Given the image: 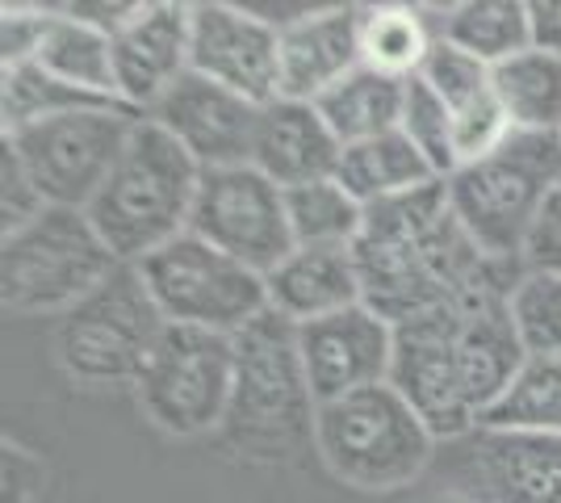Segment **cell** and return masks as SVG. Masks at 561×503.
Masks as SVG:
<instances>
[{"mask_svg":"<svg viewBox=\"0 0 561 503\" xmlns=\"http://www.w3.org/2000/svg\"><path fill=\"white\" fill-rule=\"evenodd\" d=\"M294 248H356L369 206H360L335 176L285 190Z\"/></svg>","mask_w":561,"mask_h":503,"instance_id":"27","label":"cell"},{"mask_svg":"<svg viewBox=\"0 0 561 503\" xmlns=\"http://www.w3.org/2000/svg\"><path fill=\"white\" fill-rule=\"evenodd\" d=\"M420 4H365V68L415 80L440 30Z\"/></svg>","mask_w":561,"mask_h":503,"instance_id":"26","label":"cell"},{"mask_svg":"<svg viewBox=\"0 0 561 503\" xmlns=\"http://www.w3.org/2000/svg\"><path fill=\"white\" fill-rule=\"evenodd\" d=\"M519 268L524 273H561V176L558 185L549 190V197H545L528 240H524Z\"/></svg>","mask_w":561,"mask_h":503,"instance_id":"35","label":"cell"},{"mask_svg":"<svg viewBox=\"0 0 561 503\" xmlns=\"http://www.w3.org/2000/svg\"><path fill=\"white\" fill-rule=\"evenodd\" d=\"M260 110L264 105H256V101L231 93L206 76L185 72L147 118L164 126L206 172V168L252 164Z\"/></svg>","mask_w":561,"mask_h":503,"instance_id":"15","label":"cell"},{"mask_svg":"<svg viewBox=\"0 0 561 503\" xmlns=\"http://www.w3.org/2000/svg\"><path fill=\"white\" fill-rule=\"evenodd\" d=\"M314 454L331 479L365 495H402L436 457V436L390 382L319 403Z\"/></svg>","mask_w":561,"mask_h":503,"instance_id":"4","label":"cell"},{"mask_svg":"<svg viewBox=\"0 0 561 503\" xmlns=\"http://www.w3.org/2000/svg\"><path fill=\"white\" fill-rule=\"evenodd\" d=\"M55 22L50 4H4V22H0V55L4 68H25L38 59V50L47 43V30Z\"/></svg>","mask_w":561,"mask_h":503,"instance_id":"34","label":"cell"},{"mask_svg":"<svg viewBox=\"0 0 561 503\" xmlns=\"http://www.w3.org/2000/svg\"><path fill=\"white\" fill-rule=\"evenodd\" d=\"M528 30L533 47L561 59V0H528Z\"/></svg>","mask_w":561,"mask_h":503,"instance_id":"37","label":"cell"},{"mask_svg":"<svg viewBox=\"0 0 561 503\" xmlns=\"http://www.w3.org/2000/svg\"><path fill=\"white\" fill-rule=\"evenodd\" d=\"M43 482H47V466L18 441H4V503L43 500V491H47Z\"/></svg>","mask_w":561,"mask_h":503,"instance_id":"36","label":"cell"},{"mask_svg":"<svg viewBox=\"0 0 561 503\" xmlns=\"http://www.w3.org/2000/svg\"><path fill=\"white\" fill-rule=\"evenodd\" d=\"M234 386V335L164 323L135 378L139 411L176 441L218 436Z\"/></svg>","mask_w":561,"mask_h":503,"instance_id":"8","label":"cell"},{"mask_svg":"<svg viewBox=\"0 0 561 503\" xmlns=\"http://www.w3.org/2000/svg\"><path fill=\"white\" fill-rule=\"evenodd\" d=\"M402 135L423 151V160L448 181L457 172V147H453V114L440 96L423 84L420 76L407 84V110H402Z\"/></svg>","mask_w":561,"mask_h":503,"instance_id":"32","label":"cell"},{"mask_svg":"<svg viewBox=\"0 0 561 503\" xmlns=\"http://www.w3.org/2000/svg\"><path fill=\"white\" fill-rule=\"evenodd\" d=\"M561 176V139L553 135H512L478 164L457 168L445 181L453 218L461 222L478 252L491 261L519 264L524 240L540 206Z\"/></svg>","mask_w":561,"mask_h":503,"instance_id":"5","label":"cell"},{"mask_svg":"<svg viewBox=\"0 0 561 503\" xmlns=\"http://www.w3.org/2000/svg\"><path fill=\"white\" fill-rule=\"evenodd\" d=\"M164 323L202 328V332L239 335L260 315H268V282L264 273L218 252L214 243L185 231L181 240L160 248L139 264Z\"/></svg>","mask_w":561,"mask_h":503,"instance_id":"9","label":"cell"},{"mask_svg":"<svg viewBox=\"0 0 561 503\" xmlns=\"http://www.w3.org/2000/svg\"><path fill=\"white\" fill-rule=\"evenodd\" d=\"M466 491L482 503H561V436L473 428Z\"/></svg>","mask_w":561,"mask_h":503,"instance_id":"18","label":"cell"},{"mask_svg":"<svg viewBox=\"0 0 561 503\" xmlns=\"http://www.w3.org/2000/svg\"><path fill=\"white\" fill-rule=\"evenodd\" d=\"M365 68V4L302 9L280 22V96L319 101Z\"/></svg>","mask_w":561,"mask_h":503,"instance_id":"17","label":"cell"},{"mask_svg":"<svg viewBox=\"0 0 561 503\" xmlns=\"http://www.w3.org/2000/svg\"><path fill=\"white\" fill-rule=\"evenodd\" d=\"M407 84L398 76L374 72V68H356L348 80H340L328 96H319V114L328 118L335 139L344 147L369 144L381 135L402 130V110H407Z\"/></svg>","mask_w":561,"mask_h":503,"instance_id":"23","label":"cell"},{"mask_svg":"<svg viewBox=\"0 0 561 503\" xmlns=\"http://www.w3.org/2000/svg\"><path fill=\"white\" fill-rule=\"evenodd\" d=\"M461 307L427 311L420 319L394 323V369L390 386L420 411L436 441H466L478 428L469 408L466 378H461V348H457Z\"/></svg>","mask_w":561,"mask_h":503,"instance_id":"12","label":"cell"},{"mask_svg":"<svg viewBox=\"0 0 561 503\" xmlns=\"http://www.w3.org/2000/svg\"><path fill=\"white\" fill-rule=\"evenodd\" d=\"M76 110H110V101L71 89V84L55 80L50 72H43L38 64L4 68V80H0L4 130H18V126H30V122L43 118H59V114H76Z\"/></svg>","mask_w":561,"mask_h":503,"instance_id":"29","label":"cell"},{"mask_svg":"<svg viewBox=\"0 0 561 503\" xmlns=\"http://www.w3.org/2000/svg\"><path fill=\"white\" fill-rule=\"evenodd\" d=\"M436 30H440L445 43L461 47L486 68H499L512 55L533 47L524 0H466V4H453L436 22Z\"/></svg>","mask_w":561,"mask_h":503,"instance_id":"25","label":"cell"},{"mask_svg":"<svg viewBox=\"0 0 561 503\" xmlns=\"http://www.w3.org/2000/svg\"><path fill=\"white\" fill-rule=\"evenodd\" d=\"M47 210V197L34 185V176L25 172L18 151L9 144H0V222H4V240L25 231L30 222H38Z\"/></svg>","mask_w":561,"mask_h":503,"instance_id":"33","label":"cell"},{"mask_svg":"<svg viewBox=\"0 0 561 503\" xmlns=\"http://www.w3.org/2000/svg\"><path fill=\"white\" fill-rule=\"evenodd\" d=\"M314 415L319 399L306 382L298 323L260 315L234 335V386L218 445L252 466H298L314 454Z\"/></svg>","mask_w":561,"mask_h":503,"instance_id":"2","label":"cell"},{"mask_svg":"<svg viewBox=\"0 0 561 503\" xmlns=\"http://www.w3.org/2000/svg\"><path fill=\"white\" fill-rule=\"evenodd\" d=\"M335 181L360 202V206H381V202H394L415 190L436 185V168L423 160V151L402 130L394 135H381L369 144L344 147L340 156V172Z\"/></svg>","mask_w":561,"mask_h":503,"instance_id":"21","label":"cell"},{"mask_svg":"<svg viewBox=\"0 0 561 503\" xmlns=\"http://www.w3.org/2000/svg\"><path fill=\"white\" fill-rule=\"evenodd\" d=\"M478 428L561 436V357H528L512 390L478 420Z\"/></svg>","mask_w":561,"mask_h":503,"instance_id":"28","label":"cell"},{"mask_svg":"<svg viewBox=\"0 0 561 503\" xmlns=\"http://www.w3.org/2000/svg\"><path fill=\"white\" fill-rule=\"evenodd\" d=\"M264 282H268V311H277L298 328L365 302L352 248H294Z\"/></svg>","mask_w":561,"mask_h":503,"instance_id":"20","label":"cell"},{"mask_svg":"<svg viewBox=\"0 0 561 503\" xmlns=\"http://www.w3.org/2000/svg\"><path fill=\"white\" fill-rule=\"evenodd\" d=\"M0 298L9 315H64L114 277L122 261L84 210L50 206L0 248Z\"/></svg>","mask_w":561,"mask_h":503,"instance_id":"6","label":"cell"},{"mask_svg":"<svg viewBox=\"0 0 561 503\" xmlns=\"http://www.w3.org/2000/svg\"><path fill=\"white\" fill-rule=\"evenodd\" d=\"M139 114L135 110H76L59 118H43L4 130V144L18 151L25 172L43 190L47 206L64 210H89L105 176L114 172L122 151L130 144Z\"/></svg>","mask_w":561,"mask_h":503,"instance_id":"10","label":"cell"},{"mask_svg":"<svg viewBox=\"0 0 561 503\" xmlns=\"http://www.w3.org/2000/svg\"><path fill=\"white\" fill-rule=\"evenodd\" d=\"M390 503H482L478 495H469L466 487H440V491H423V495H402Z\"/></svg>","mask_w":561,"mask_h":503,"instance_id":"38","label":"cell"},{"mask_svg":"<svg viewBox=\"0 0 561 503\" xmlns=\"http://www.w3.org/2000/svg\"><path fill=\"white\" fill-rule=\"evenodd\" d=\"M188 72L268 105L280 96V25L256 9L202 0L188 25Z\"/></svg>","mask_w":561,"mask_h":503,"instance_id":"13","label":"cell"},{"mask_svg":"<svg viewBox=\"0 0 561 503\" xmlns=\"http://www.w3.org/2000/svg\"><path fill=\"white\" fill-rule=\"evenodd\" d=\"M164 332V315L139 264H122L105 286L71 307L55 328V361L76 386H135L142 361Z\"/></svg>","mask_w":561,"mask_h":503,"instance_id":"7","label":"cell"},{"mask_svg":"<svg viewBox=\"0 0 561 503\" xmlns=\"http://www.w3.org/2000/svg\"><path fill=\"white\" fill-rule=\"evenodd\" d=\"M352 252L365 302L390 323L445 307H469L482 298H507L524 277L519 264L478 252V243L453 218L445 181L369 206L365 231Z\"/></svg>","mask_w":561,"mask_h":503,"instance_id":"1","label":"cell"},{"mask_svg":"<svg viewBox=\"0 0 561 503\" xmlns=\"http://www.w3.org/2000/svg\"><path fill=\"white\" fill-rule=\"evenodd\" d=\"M43 72L64 80L71 89L89 96H101L110 105H122L117 93V72H114V38L110 30L96 22H84L76 13L55 9V22L47 30V43L34 59Z\"/></svg>","mask_w":561,"mask_h":503,"instance_id":"22","label":"cell"},{"mask_svg":"<svg viewBox=\"0 0 561 503\" xmlns=\"http://www.w3.org/2000/svg\"><path fill=\"white\" fill-rule=\"evenodd\" d=\"M188 25L193 4L147 0L135 4L130 18L114 34V72L122 105L147 118L168 89L188 72Z\"/></svg>","mask_w":561,"mask_h":503,"instance_id":"16","label":"cell"},{"mask_svg":"<svg viewBox=\"0 0 561 503\" xmlns=\"http://www.w3.org/2000/svg\"><path fill=\"white\" fill-rule=\"evenodd\" d=\"M494 101L515 135H553L561 139V59L549 50H519L491 68Z\"/></svg>","mask_w":561,"mask_h":503,"instance_id":"24","label":"cell"},{"mask_svg":"<svg viewBox=\"0 0 561 503\" xmlns=\"http://www.w3.org/2000/svg\"><path fill=\"white\" fill-rule=\"evenodd\" d=\"M507 307L528 357H561V273H524Z\"/></svg>","mask_w":561,"mask_h":503,"instance_id":"30","label":"cell"},{"mask_svg":"<svg viewBox=\"0 0 561 503\" xmlns=\"http://www.w3.org/2000/svg\"><path fill=\"white\" fill-rule=\"evenodd\" d=\"M188 231L264 277L294 252L285 190L252 164L202 172Z\"/></svg>","mask_w":561,"mask_h":503,"instance_id":"11","label":"cell"},{"mask_svg":"<svg viewBox=\"0 0 561 503\" xmlns=\"http://www.w3.org/2000/svg\"><path fill=\"white\" fill-rule=\"evenodd\" d=\"M420 80L440 96L448 105V114H466L473 105L491 101L494 84H491V68L478 64L473 55H466L461 47H453L445 38H436V47L427 50L420 68Z\"/></svg>","mask_w":561,"mask_h":503,"instance_id":"31","label":"cell"},{"mask_svg":"<svg viewBox=\"0 0 561 503\" xmlns=\"http://www.w3.org/2000/svg\"><path fill=\"white\" fill-rule=\"evenodd\" d=\"M202 164L151 118H139L114 172L89 202L96 236L122 264H142L181 240L193 218Z\"/></svg>","mask_w":561,"mask_h":503,"instance_id":"3","label":"cell"},{"mask_svg":"<svg viewBox=\"0 0 561 503\" xmlns=\"http://www.w3.org/2000/svg\"><path fill=\"white\" fill-rule=\"evenodd\" d=\"M298 353L306 382L319 403H335L344 395L390 382L394 369V323L377 315L369 302L328 315L298 328Z\"/></svg>","mask_w":561,"mask_h":503,"instance_id":"14","label":"cell"},{"mask_svg":"<svg viewBox=\"0 0 561 503\" xmlns=\"http://www.w3.org/2000/svg\"><path fill=\"white\" fill-rule=\"evenodd\" d=\"M344 144L335 139L328 118L310 101H268L260 110L252 168H260L280 190H298L314 181H331L340 172Z\"/></svg>","mask_w":561,"mask_h":503,"instance_id":"19","label":"cell"}]
</instances>
